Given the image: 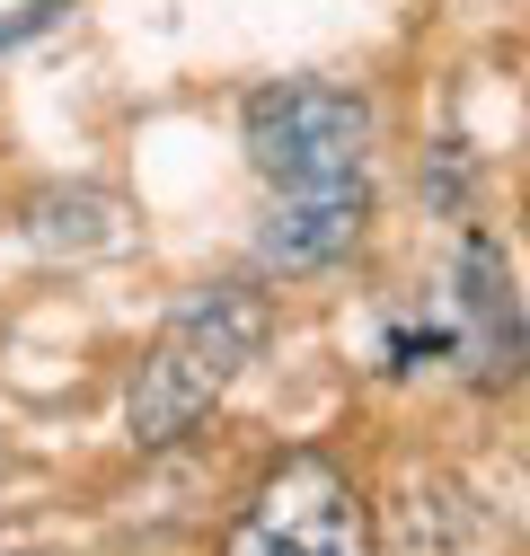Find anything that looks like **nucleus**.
Returning a JSON list of instances; mask_svg holds the SVG:
<instances>
[{
	"label": "nucleus",
	"instance_id": "4",
	"mask_svg": "<svg viewBox=\"0 0 530 556\" xmlns=\"http://www.w3.org/2000/svg\"><path fill=\"white\" fill-rule=\"evenodd\" d=\"M451 363L469 371V389H513L530 363V318L513 301L504 248L487 230L459 239V265H451Z\"/></svg>",
	"mask_w": 530,
	"mask_h": 556
},
{
	"label": "nucleus",
	"instance_id": "7",
	"mask_svg": "<svg viewBox=\"0 0 530 556\" xmlns=\"http://www.w3.org/2000/svg\"><path fill=\"white\" fill-rule=\"evenodd\" d=\"M0 556H62V547H0Z\"/></svg>",
	"mask_w": 530,
	"mask_h": 556
},
{
	"label": "nucleus",
	"instance_id": "3",
	"mask_svg": "<svg viewBox=\"0 0 530 556\" xmlns=\"http://www.w3.org/2000/svg\"><path fill=\"white\" fill-rule=\"evenodd\" d=\"M239 142H248V168L275 194L363 177V160H371V98L337 89V80H265L239 106Z\"/></svg>",
	"mask_w": 530,
	"mask_h": 556
},
{
	"label": "nucleus",
	"instance_id": "8",
	"mask_svg": "<svg viewBox=\"0 0 530 556\" xmlns=\"http://www.w3.org/2000/svg\"><path fill=\"white\" fill-rule=\"evenodd\" d=\"M521 222H530V186H521Z\"/></svg>",
	"mask_w": 530,
	"mask_h": 556
},
{
	"label": "nucleus",
	"instance_id": "5",
	"mask_svg": "<svg viewBox=\"0 0 530 556\" xmlns=\"http://www.w3.org/2000/svg\"><path fill=\"white\" fill-rule=\"evenodd\" d=\"M363 230H371V177L292 186V194L275 203V222L256 230V256H265V265H283V274H318V265L354 256Z\"/></svg>",
	"mask_w": 530,
	"mask_h": 556
},
{
	"label": "nucleus",
	"instance_id": "2",
	"mask_svg": "<svg viewBox=\"0 0 530 556\" xmlns=\"http://www.w3.org/2000/svg\"><path fill=\"white\" fill-rule=\"evenodd\" d=\"M222 556H380L371 539V495L345 459L327 451H283L248 485L239 521L222 530Z\"/></svg>",
	"mask_w": 530,
	"mask_h": 556
},
{
	"label": "nucleus",
	"instance_id": "6",
	"mask_svg": "<svg viewBox=\"0 0 530 556\" xmlns=\"http://www.w3.org/2000/svg\"><path fill=\"white\" fill-rule=\"evenodd\" d=\"M27 222L45 248H124V213L115 194H36Z\"/></svg>",
	"mask_w": 530,
	"mask_h": 556
},
{
	"label": "nucleus",
	"instance_id": "1",
	"mask_svg": "<svg viewBox=\"0 0 530 556\" xmlns=\"http://www.w3.org/2000/svg\"><path fill=\"white\" fill-rule=\"evenodd\" d=\"M265 336H275V301H265L256 283H194L160 318L142 371H132V389H124V433L142 451L186 442L230 397V380L265 354Z\"/></svg>",
	"mask_w": 530,
	"mask_h": 556
}]
</instances>
